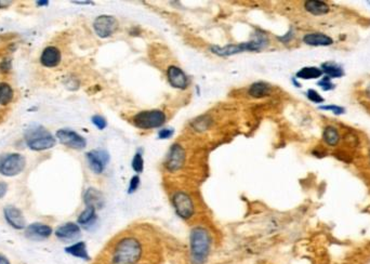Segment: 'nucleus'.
<instances>
[{
	"label": "nucleus",
	"mask_w": 370,
	"mask_h": 264,
	"mask_svg": "<svg viewBox=\"0 0 370 264\" xmlns=\"http://www.w3.org/2000/svg\"><path fill=\"white\" fill-rule=\"evenodd\" d=\"M143 255V246L139 238L126 236L119 239L112 249L111 264H138Z\"/></svg>",
	"instance_id": "1"
},
{
	"label": "nucleus",
	"mask_w": 370,
	"mask_h": 264,
	"mask_svg": "<svg viewBox=\"0 0 370 264\" xmlns=\"http://www.w3.org/2000/svg\"><path fill=\"white\" fill-rule=\"evenodd\" d=\"M211 236L205 227L196 226L189 234V253L193 264H205L210 256Z\"/></svg>",
	"instance_id": "2"
},
{
	"label": "nucleus",
	"mask_w": 370,
	"mask_h": 264,
	"mask_svg": "<svg viewBox=\"0 0 370 264\" xmlns=\"http://www.w3.org/2000/svg\"><path fill=\"white\" fill-rule=\"evenodd\" d=\"M268 44V38L267 36L262 33L258 32L255 33L254 38L247 41V43L244 44H238V45H229L225 47H218V46H213L210 48V50L214 55H217L219 57H231L234 55H238V53H242L245 51H260L261 49H264V48Z\"/></svg>",
	"instance_id": "3"
},
{
	"label": "nucleus",
	"mask_w": 370,
	"mask_h": 264,
	"mask_svg": "<svg viewBox=\"0 0 370 264\" xmlns=\"http://www.w3.org/2000/svg\"><path fill=\"white\" fill-rule=\"evenodd\" d=\"M25 140L28 147L34 151H45L56 145V139L43 127L32 128L26 131Z\"/></svg>",
	"instance_id": "4"
},
{
	"label": "nucleus",
	"mask_w": 370,
	"mask_h": 264,
	"mask_svg": "<svg viewBox=\"0 0 370 264\" xmlns=\"http://www.w3.org/2000/svg\"><path fill=\"white\" fill-rule=\"evenodd\" d=\"M26 166L24 156L17 153H10L0 156V173L5 177L20 175Z\"/></svg>",
	"instance_id": "5"
},
{
	"label": "nucleus",
	"mask_w": 370,
	"mask_h": 264,
	"mask_svg": "<svg viewBox=\"0 0 370 264\" xmlns=\"http://www.w3.org/2000/svg\"><path fill=\"white\" fill-rule=\"evenodd\" d=\"M166 123V115L163 111H143L133 117V125L140 129H154L162 127Z\"/></svg>",
	"instance_id": "6"
},
{
	"label": "nucleus",
	"mask_w": 370,
	"mask_h": 264,
	"mask_svg": "<svg viewBox=\"0 0 370 264\" xmlns=\"http://www.w3.org/2000/svg\"><path fill=\"white\" fill-rule=\"evenodd\" d=\"M172 205L179 217L183 220H189L194 215V201L188 194L184 192H176L172 196Z\"/></svg>",
	"instance_id": "7"
},
{
	"label": "nucleus",
	"mask_w": 370,
	"mask_h": 264,
	"mask_svg": "<svg viewBox=\"0 0 370 264\" xmlns=\"http://www.w3.org/2000/svg\"><path fill=\"white\" fill-rule=\"evenodd\" d=\"M118 22L112 15H100L93 22L94 32L101 38H109L116 32Z\"/></svg>",
	"instance_id": "8"
},
{
	"label": "nucleus",
	"mask_w": 370,
	"mask_h": 264,
	"mask_svg": "<svg viewBox=\"0 0 370 264\" xmlns=\"http://www.w3.org/2000/svg\"><path fill=\"white\" fill-rule=\"evenodd\" d=\"M57 136L63 145L74 148V149H82L87 145V141L85 137H82L77 132L68 129H61L57 132Z\"/></svg>",
	"instance_id": "9"
},
{
	"label": "nucleus",
	"mask_w": 370,
	"mask_h": 264,
	"mask_svg": "<svg viewBox=\"0 0 370 264\" xmlns=\"http://www.w3.org/2000/svg\"><path fill=\"white\" fill-rule=\"evenodd\" d=\"M185 163V149L180 144H174L169 149V153L167 155L166 159V168L169 171H178L180 170Z\"/></svg>",
	"instance_id": "10"
},
{
	"label": "nucleus",
	"mask_w": 370,
	"mask_h": 264,
	"mask_svg": "<svg viewBox=\"0 0 370 264\" xmlns=\"http://www.w3.org/2000/svg\"><path fill=\"white\" fill-rule=\"evenodd\" d=\"M87 160L89 167L94 173H102L105 169L106 165L109 164L110 156L105 151H101V149H95V151H91L87 153Z\"/></svg>",
	"instance_id": "11"
},
{
	"label": "nucleus",
	"mask_w": 370,
	"mask_h": 264,
	"mask_svg": "<svg viewBox=\"0 0 370 264\" xmlns=\"http://www.w3.org/2000/svg\"><path fill=\"white\" fill-rule=\"evenodd\" d=\"M167 78L172 87L184 90L188 87V78L184 71L178 66L171 65L167 70Z\"/></svg>",
	"instance_id": "12"
},
{
	"label": "nucleus",
	"mask_w": 370,
	"mask_h": 264,
	"mask_svg": "<svg viewBox=\"0 0 370 264\" xmlns=\"http://www.w3.org/2000/svg\"><path fill=\"white\" fill-rule=\"evenodd\" d=\"M3 213L5 220L12 227H14L16 230L25 229V218H24L20 209L13 206H8L4 208Z\"/></svg>",
	"instance_id": "13"
},
{
	"label": "nucleus",
	"mask_w": 370,
	"mask_h": 264,
	"mask_svg": "<svg viewBox=\"0 0 370 264\" xmlns=\"http://www.w3.org/2000/svg\"><path fill=\"white\" fill-rule=\"evenodd\" d=\"M52 234V229L49 225L41 224V223H34L27 226L25 230V236L32 241H43L50 237Z\"/></svg>",
	"instance_id": "14"
},
{
	"label": "nucleus",
	"mask_w": 370,
	"mask_h": 264,
	"mask_svg": "<svg viewBox=\"0 0 370 264\" xmlns=\"http://www.w3.org/2000/svg\"><path fill=\"white\" fill-rule=\"evenodd\" d=\"M61 52L56 47H47L41 53L40 62L46 67H56L61 62Z\"/></svg>",
	"instance_id": "15"
},
{
	"label": "nucleus",
	"mask_w": 370,
	"mask_h": 264,
	"mask_svg": "<svg viewBox=\"0 0 370 264\" xmlns=\"http://www.w3.org/2000/svg\"><path fill=\"white\" fill-rule=\"evenodd\" d=\"M56 235L62 241H71L80 235V227L73 222L60 226L56 231Z\"/></svg>",
	"instance_id": "16"
},
{
	"label": "nucleus",
	"mask_w": 370,
	"mask_h": 264,
	"mask_svg": "<svg viewBox=\"0 0 370 264\" xmlns=\"http://www.w3.org/2000/svg\"><path fill=\"white\" fill-rule=\"evenodd\" d=\"M304 44L309 46H330L333 44V40L328 36L319 33L307 34L303 37Z\"/></svg>",
	"instance_id": "17"
},
{
	"label": "nucleus",
	"mask_w": 370,
	"mask_h": 264,
	"mask_svg": "<svg viewBox=\"0 0 370 264\" xmlns=\"http://www.w3.org/2000/svg\"><path fill=\"white\" fill-rule=\"evenodd\" d=\"M83 200H85L86 206H90L97 208H101L103 206L104 200H103V196L100 193L99 191L95 189H88L87 192L85 193V196H83Z\"/></svg>",
	"instance_id": "18"
},
{
	"label": "nucleus",
	"mask_w": 370,
	"mask_h": 264,
	"mask_svg": "<svg viewBox=\"0 0 370 264\" xmlns=\"http://www.w3.org/2000/svg\"><path fill=\"white\" fill-rule=\"evenodd\" d=\"M304 8L313 15H324L329 12V7L324 1H316V0H309L304 3Z\"/></svg>",
	"instance_id": "19"
},
{
	"label": "nucleus",
	"mask_w": 370,
	"mask_h": 264,
	"mask_svg": "<svg viewBox=\"0 0 370 264\" xmlns=\"http://www.w3.org/2000/svg\"><path fill=\"white\" fill-rule=\"evenodd\" d=\"M65 251H66L68 255L76 257V258H79V259H82V260L90 259V257H89L88 251H87V246L83 242H79V243H76L74 245L69 246V247L65 248Z\"/></svg>",
	"instance_id": "20"
},
{
	"label": "nucleus",
	"mask_w": 370,
	"mask_h": 264,
	"mask_svg": "<svg viewBox=\"0 0 370 264\" xmlns=\"http://www.w3.org/2000/svg\"><path fill=\"white\" fill-rule=\"evenodd\" d=\"M271 86L268 85V83L266 82H255V83H252L251 87L249 88V91L248 93L251 95V97L253 98H263V97H266V95H268L271 93Z\"/></svg>",
	"instance_id": "21"
},
{
	"label": "nucleus",
	"mask_w": 370,
	"mask_h": 264,
	"mask_svg": "<svg viewBox=\"0 0 370 264\" xmlns=\"http://www.w3.org/2000/svg\"><path fill=\"white\" fill-rule=\"evenodd\" d=\"M95 210L97 209H95L94 207L87 206L86 209L83 210L78 217V223L85 226L92 224L93 222L97 220V213H95Z\"/></svg>",
	"instance_id": "22"
},
{
	"label": "nucleus",
	"mask_w": 370,
	"mask_h": 264,
	"mask_svg": "<svg viewBox=\"0 0 370 264\" xmlns=\"http://www.w3.org/2000/svg\"><path fill=\"white\" fill-rule=\"evenodd\" d=\"M13 89L7 82H0V104L8 105L13 100Z\"/></svg>",
	"instance_id": "23"
},
{
	"label": "nucleus",
	"mask_w": 370,
	"mask_h": 264,
	"mask_svg": "<svg viewBox=\"0 0 370 264\" xmlns=\"http://www.w3.org/2000/svg\"><path fill=\"white\" fill-rule=\"evenodd\" d=\"M323 75V70L317 67H303L297 73V77L301 79H316Z\"/></svg>",
	"instance_id": "24"
},
{
	"label": "nucleus",
	"mask_w": 370,
	"mask_h": 264,
	"mask_svg": "<svg viewBox=\"0 0 370 264\" xmlns=\"http://www.w3.org/2000/svg\"><path fill=\"white\" fill-rule=\"evenodd\" d=\"M323 136H324L325 142L327 144H329V145H331V146L337 145L339 140H340L339 131L335 127H332V126H329V127H326Z\"/></svg>",
	"instance_id": "25"
},
{
	"label": "nucleus",
	"mask_w": 370,
	"mask_h": 264,
	"mask_svg": "<svg viewBox=\"0 0 370 264\" xmlns=\"http://www.w3.org/2000/svg\"><path fill=\"white\" fill-rule=\"evenodd\" d=\"M323 70H324V73L327 76H329L330 78H339V77H342L344 74L343 69L335 63L323 64Z\"/></svg>",
	"instance_id": "26"
},
{
	"label": "nucleus",
	"mask_w": 370,
	"mask_h": 264,
	"mask_svg": "<svg viewBox=\"0 0 370 264\" xmlns=\"http://www.w3.org/2000/svg\"><path fill=\"white\" fill-rule=\"evenodd\" d=\"M131 166H132L133 170L135 172H142L143 169H144V160H143V157L142 155L140 153H136L134 155V157L132 159V164H131Z\"/></svg>",
	"instance_id": "27"
},
{
	"label": "nucleus",
	"mask_w": 370,
	"mask_h": 264,
	"mask_svg": "<svg viewBox=\"0 0 370 264\" xmlns=\"http://www.w3.org/2000/svg\"><path fill=\"white\" fill-rule=\"evenodd\" d=\"M92 123H93V125L95 126V127H97V128L100 129V130L105 129V128H106V126H107L106 119H105L104 117H102V116H100V115H95V116H93V117H92Z\"/></svg>",
	"instance_id": "28"
},
{
	"label": "nucleus",
	"mask_w": 370,
	"mask_h": 264,
	"mask_svg": "<svg viewBox=\"0 0 370 264\" xmlns=\"http://www.w3.org/2000/svg\"><path fill=\"white\" fill-rule=\"evenodd\" d=\"M308 98L312 102H314V103H321V102H324V98L321 97L317 91H315V90L313 89L308 90Z\"/></svg>",
	"instance_id": "29"
},
{
	"label": "nucleus",
	"mask_w": 370,
	"mask_h": 264,
	"mask_svg": "<svg viewBox=\"0 0 370 264\" xmlns=\"http://www.w3.org/2000/svg\"><path fill=\"white\" fill-rule=\"evenodd\" d=\"M140 185V178L138 176H134L131 178L130 180V184H129V190H128V193L129 194H132L134 193V192L138 190Z\"/></svg>",
	"instance_id": "30"
},
{
	"label": "nucleus",
	"mask_w": 370,
	"mask_h": 264,
	"mask_svg": "<svg viewBox=\"0 0 370 264\" xmlns=\"http://www.w3.org/2000/svg\"><path fill=\"white\" fill-rule=\"evenodd\" d=\"M320 110H325V111H332L335 114H343L344 109L343 107L336 106V105H328V106H320Z\"/></svg>",
	"instance_id": "31"
},
{
	"label": "nucleus",
	"mask_w": 370,
	"mask_h": 264,
	"mask_svg": "<svg viewBox=\"0 0 370 264\" xmlns=\"http://www.w3.org/2000/svg\"><path fill=\"white\" fill-rule=\"evenodd\" d=\"M318 86H320L324 90H330L333 88V83L330 81V79L328 77H325L318 82Z\"/></svg>",
	"instance_id": "32"
},
{
	"label": "nucleus",
	"mask_w": 370,
	"mask_h": 264,
	"mask_svg": "<svg viewBox=\"0 0 370 264\" xmlns=\"http://www.w3.org/2000/svg\"><path fill=\"white\" fill-rule=\"evenodd\" d=\"M174 130H172V129H162V130H160L159 131V133H158V136H159V139H162V140H165V139H169V137L170 136H172V134H174Z\"/></svg>",
	"instance_id": "33"
},
{
	"label": "nucleus",
	"mask_w": 370,
	"mask_h": 264,
	"mask_svg": "<svg viewBox=\"0 0 370 264\" xmlns=\"http://www.w3.org/2000/svg\"><path fill=\"white\" fill-rule=\"evenodd\" d=\"M11 69V60L5 59L3 61L0 63V70L2 73H8V71Z\"/></svg>",
	"instance_id": "34"
},
{
	"label": "nucleus",
	"mask_w": 370,
	"mask_h": 264,
	"mask_svg": "<svg viewBox=\"0 0 370 264\" xmlns=\"http://www.w3.org/2000/svg\"><path fill=\"white\" fill-rule=\"evenodd\" d=\"M8 191V184L4 182H0V198L4 197V195L7 194Z\"/></svg>",
	"instance_id": "35"
},
{
	"label": "nucleus",
	"mask_w": 370,
	"mask_h": 264,
	"mask_svg": "<svg viewBox=\"0 0 370 264\" xmlns=\"http://www.w3.org/2000/svg\"><path fill=\"white\" fill-rule=\"evenodd\" d=\"M292 35H294V33H292V32L290 31L289 33H287V34H286V36H284V37L279 38V39H280V40H283V41H284V43H288V41H289V40H291V38H292Z\"/></svg>",
	"instance_id": "36"
},
{
	"label": "nucleus",
	"mask_w": 370,
	"mask_h": 264,
	"mask_svg": "<svg viewBox=\"0 0 370 264\" xmlns=\"http://www.w3.org/2000/svg\"><path fill=\"white\" fill-rule=\"evenodd\" d=\"M12 3V1H3V0H0V9L2 8H7Z\"/></svg>",
	"instance_id": "37"
},
{
	"label": "nucleus",
	"mask_w": 370,
	"mask_h": 264,
	"mask_svg": "<svg viewBox=\"0 0 370 264\" xmlns=\"http://www.w3.org/2000/svg\"><path fill=\"white\" fill-rule=\"evenodd\" d=\"M0 264H10V262L4 256L0 255Z\"/></svg>",
	"instance_id": "38"
},
{
	"label": "nucleus",
	"mask_w": 370,
	"mask_h": 264,
	"mask_svg": "<svg viewBox=\"0 0 370 264\" xmlns=\"http://www.w3.org/2000/svg\"><path fill=\"white\" fill-rule=\"evenodd\" d=\"M74 3H77V4H93L92 1H74Z\"/></svg>",
	"instance_id": "39"
},
{
	"label": "nucleus",
	"mask_w": 370,
	"mask_h": 264,
	"mask_svg": "<svg viewBox=\"0 0 370 264\" xmlns=\"http://www.w3.org/2000/svg\"><path fill=\"white\" fill-rule=\"evenodd\" d=\"M37 4L38 5H48V4H49V1H47V0H44V1H37Z\"/></svg>",
	"instance_id": "40"
}]
</instances>
